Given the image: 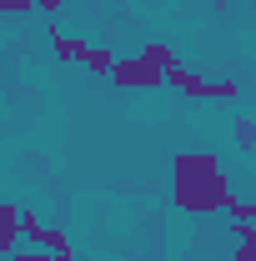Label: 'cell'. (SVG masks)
<instances>
[{"label":"cell","mask_w":256,"mask_h":261,"mask_svg":"<svg viewBox=\"0 0 256 261\" xmlns=\"http://www.w3.org/2000/svg\"><path fill=\"white\" fill-rule=\"evenodd\" d=\"M65 0H35V10H61Z\"/></svg>","instance_id":"7"},{"label":"cell","mask_w":256,"mask_h":261,"mask_svg":"<svg viewBox=\"0 0 256 261\" xmlns=\"http://www.w3.org/2000/svg\"><path fill=\"white\" fill-rule=\"evenodd\" d=\"M0 10H35V0H0Z\"/></svg>","instance_id":"6"},{"label":"cell","mask_w":256,"mask_h":261,"mask_svg":"<svg viewBox=\"0 0 256 261\" xmlns=\"http://www.w3.org/2000/svg\"><path fill=\"white\" fill-rule=\"evenodd\" d=\"M236 141H241V146H256V126H251V121L236 126Z\"/></svg>","instance_id":"5"},{"label":"cell","mask_w":256,"mask_h":261,"mask_svg":"<svg viewBox=\"0 0 256 261\" xmlns=\"http://www.w3.org/2000/svg\"><path fill=\"white\" fill-rule=\"evenodd\" d=\"M81 65H86V70H96V75H111V70H116V56H111V50H100V45H86Z\"/></svg>","instance_id":"4"},{"label":"cell","mask_w":256,"mask_h":261,"mask_svg":"<svg viewBox=\"0 0 256 261\" xmlns=\"http://www.w3.org/2000/svg\"><path fill=\"white\" fill-rule=\"evenodd\" d=\"M176 206H186V211H216V206H231V191H226V171L216 156H206V151H181L176 161Z\"/></svg>","instance_id":"1"},{"label":"cell","mask_w":256,"mask_h":261,"mask_svg":"<svg viewBox=\"0 0 256 261\" xmlns=\"http://www.w3.org/2000/svg\"><path fill=\"white\" fill-rule=\"evenodd\" d=\"M166 86H176L181 96H191V100H236V81L231 75L226 81H206V75H196L186 65H171L166 70Z\"/></svg>","instance_id":"3"},{"label":"cell","mask_w":256,"mask_h":261,"mask_svg":"<svg viewBox=\"0 0 256 261\" xmlns=\"http://www.w3.org/2000/svg\"><path fill=\"white\" fill-rule=\"evenodd\" d=\"M171 65H176V50L171 45H146V50L126 56V61H116L111 81L121 91H156V86H166V70Z\"/></svg>","instance_id":"2"},{"label":"cell","mask_w":256,"mask_h":261,"mask_svg":"<svg viewBox=\"0 0 256 261\" xmlns=\"http://www.w3.org/2000/svg\"><path fill=\"white\" fill-rule=\"evenodd\" d=\"M0 261H20V251H10V256H0Z\"/></svg>","instance_id":"8"}]
</instances>
